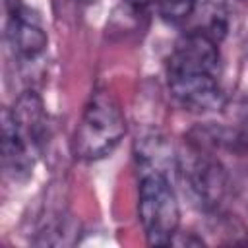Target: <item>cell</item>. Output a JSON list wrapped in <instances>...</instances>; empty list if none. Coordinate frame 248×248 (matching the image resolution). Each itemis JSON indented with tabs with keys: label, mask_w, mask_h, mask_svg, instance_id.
Listing matches in <instances>:
<instances>
[{
	"label": "cell",
	"mask_w": 248,
	"mask_h": 248,
	"mask_svg": "<svg viewBox=\"0 0 248 248\" xmlns=\"http://www.w3.org/2000/svg\"><path fill=\"white\" fill-rule=\"evenodd\" d=\"M126 116L108 87L91 93L72 138V153L78 161L91 163L110 155L126 136Z\"/></svg>",
	"instance_id": "1"
},
{
	"label": "cell",
	"mask_w": 248,
	"mask_h": 248,
	"mask_svg": "<svg viewBox=\"0 0 248 248\" xmlns=\"http://www.w3.org/2000/svg\"><path fill=\"white\" fill-rule=\"evenodd\" d=\"M170 97L188 112L207 114L225 105V93L219 74L196 70H167Z\"/></svg>",
	"instance_id": "4"
},
{
	"label": "cell",
	"mask_w": 248,
	"mask_h": 248,
	"mask_svg": "<svg viewBox=\"0 0 248 248\" xmlns=\"http://www.w3.org/2000/svg\"><path fill=\"white\" fill-rule=\"evenodd\" d=\"M176 174L190 200L203 211H217L229 190V176L219 159L192 145L178 155Z\"/></svg>",
	"instance_id": "3"
},
{
	"label": "cell",
	"mask_w": 248,
	"mask_h": 248,
	"mask_svg": "<svg viewBox=\"0 0 248 248\" xmlns=\"http://www.w3.org/2000/svg\"><path fill=\"white\" fill-rule=\"evenodd\" d=\"M4 114L10 118V122L14 124L21 140L27 143V147L39 157L48 138V114L37 91H23L14 101L12 107L4 108Z\"/></svg>",
	"instance_id": "6"
},
{
	"label": "cell",
	"mask_w": 248,
	"mask_h": 248,
	"mask_svg": "<svg viewBox=\"0 0 248 248\" xmlns=\"http://www.w3.org/2000/svg\"><path fill=\"white\" fill-rule=\"evenodd\" d=\"M6 39L14 56L21 62L37 60L48 45V35L39 16L21 0H6Z\"/></svg>",
	"instance_id": "5"
},
{
	"label": "cell",
	"mask_w": 248,
	"mask_h": 248,
	"mask_svg": "<svg viewBox=\"0 0 248 248\" xmlns=\"http://www.w3.org/2000/svg\"><path fill=\"white\" fill-rule=\"evenodd\" d=\"M138 219L151 246H169L178 236L180 202L172 176L165 172H140Z\"/></svg>",
	"instance_id": "2"
},
{
	"label": "cell",
	"mask_w": 248,
	"mask_h": 248,
	"mask_svg": "<svg viewBox=\"0 0 248 248\" xmlns=\"http://www.w3.org/2000/svg\"><path fill=\"white\" fill-rule=\"evenodd\" d=\"M198 8V0H153V12L169 25L186 23Z\"/></svg>",
	"instance_id": "8"
},
{
	"label": "cell",
	"mask_w": 248,
	"mask_h": 248,
	"mask_svg": "<svg viewBox=\"0 0 248 248\" xmlns=\"http://www.w3.org/2000/svg\"><path fill=\"white\" fill-rule=\"evenodd\" d=\"M134 157L138 172H165L169 176L176 174L178 153H174L167 138L159 134H149L138 140Z\"/></svg>",
	"instance_id": "7"
}]
</instances>
